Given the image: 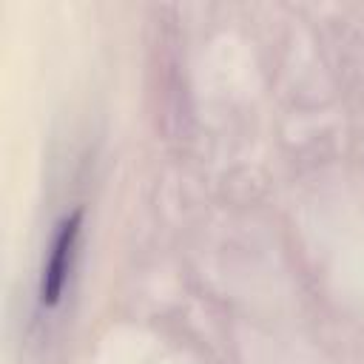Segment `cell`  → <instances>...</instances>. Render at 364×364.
I'll return each mask as SVG.
<instances>
[{"label":"cell","mask_w":364,"mask_h":364,"mask_svg":"<svg viewBox=\"0 0 364 364\" xmlns=\"http://www.w3.org/2000/svg\"><path fill=\"white\" fill-rule=\"evenodd\" d=\"M80 225H82V208H74L54 230L46 264H43V276H40V301L46 307H54L60 301L63 290H65L74 247H77V236H80Z\"/></svg>","instance_id":"obj_1"}]
</instances>
